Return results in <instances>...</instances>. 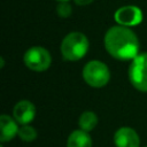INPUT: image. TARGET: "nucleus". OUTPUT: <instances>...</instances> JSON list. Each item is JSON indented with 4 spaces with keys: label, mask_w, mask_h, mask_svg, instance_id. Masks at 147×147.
Listing matches in <instances>:
<instances>
[{
    "label": "nucleus",
    "mask_w": 147,
    "mask_h": 147,
    "mask_svg": "<svg viewBox=\"0 0 147 147\" xmlns=\"http://www.w3.org/2000/svg\"><path fill=\"white\" fill-rule=\"evenodd\" d=\"M105 47L115 59L121 61L133 60L138 55L139 41L137 36L126 26H113L105 36Z\"/></svg>",
    "instance_id": "f257e3e1"
},
{
    "label": "nucleus",
    "mask_w": 147,
    "mask_h": 147,
    "mask_svg": "<svg viewBox=\"0 0 147 147\" xmlns=\"http://www.w3.org/2000/svg\"><path fill=\"white\" fill-rule=\"evenodd\" d=\"M88 51V40L82 32H70L61 44V54L67 61H78Z\"/></svg>",
    "instance_id": "f03ea898"
},
{
    "label": "nucleus",
    "mask_w": 147,
    "mask_h": 147,
    "mask_svg": "<svg viewBox=\"0 0 147 147\" xmlns=\"http://www.w3.org/2000/svg\"><path fill=\"white\" fill-rule=\"evenodd\" d=\"M84 80L92 87H102L108 84L110 79V72L108 67L101 61H90L83 69Z\"/></svg>",
    "instance_id": "7ed1b4c3"
},
{
    "label": "nucleus",
    "mask_w": 147,
    "mask_h": 147,
    "mask_svg": "<svg viewBox=\"0 0 147 147\" xmlns=\"http://www.w3.org/2000/svg\"><path fill=\"white\" fill-rule=\"evenodd\" d=\"M131 84L141 92H147V53L137 55L129 68Z\"/></svg>",
    "instance_id": "20e7f679"
},
{
    "label": "nucleus",
    "mask_w": 147,
    "mask_h": 147,
    "mask_svg": "<svg viewBox=\"0 0 147 147\" xmlns=\"http://www.w3.org/2000/svg\"><path fill=\"white\" fill-rule=\"evenodd\" d=\"M24 63L32 71H45L51 65V54L48 51L40 46L29 48L24 54Z\"/></svg>",
    "instance_id": "39448f33"
},
{
    "label": "nucleus",
    "mask_w": 147,
    "mask_h": 147,
    "mask_svg": "<svg viewBox=\"0 0 147 147\" xmlns=\"http://www.w3.org/2000/svg\"><path fill=\"white\" fill-rule=\"evenodd\" d=\"M115 21L123 26L138 25L142 21V13L136 6H124L115 11Z\"/></svg>",
    "instance_id": "423d86ee"
},
{
    "label": "nucleus",
    "mask_w": 147,
    "mask_h": 147,
    "mask_svg": "<svg viewBox=\"0 0 147 147\" xmlns=\"http://www.w3.org/2000/svg\"><path fill=\"white\" fill-rule=\"evenodd\" d=\"M13 114L17 123L25 125L33 121L36 116V107L32 102L28 100H22L15 105Z\"/></svg>",
    "instance_id": "0eeeda50"
},
{
    "label": "nucleus",
    "mask_w": 147,
    "mask_h": 147,
    "mask_svg": "<svg viewBox=\"0 0 147 147\" xmlns=\"http://www.w3.org/2000/svg\"><path fill=\"white\" fill-rule=\"evenodd\" d=\"M114 142L116 147H139L140 139L133 129L124 126L115 132Z\"/></svg>",
    "instance_id": "6e6552de"
},
{
    "label": "nucleus",
    "mask_w": 147,
    "mask_h": 147,
    "mask_svg": "<svg viewBox=\"0 0 147 147\" xmlns=\"http://www.w3.org/2000/svg\"><path fill=\"white\" fill-rule=\"evenodd\" d=\"M0 141L6 142L11 140L17 133H18V126L16 119H13L6 114H2L0 117Z\"/></svg>",
    "instance_id": "1a4fd4ad"
},
{
    "label": "nucleus",
    "mask_w": 147,
    "mask_h": 147,
    "mask_svg": "<svg viewBox=\"0 0 147 147\" xmlns=\"http://www.w3.org/2000/svg\"><path fill=\"white\" fill-rule=\"evenodd\" d=\"M67 147H92V139L87 131L76 130L69 136Z\"/></svg>",
    "instance_id": "9d476101"
},
{
    "label": "nucleus",
    "mask_w": 147,
    "mask_h": 147,
    "mask_svg": "<svg viewBox=\"0 0 147 147\" xmlns=\"http://www.w3.org/2000/svg\"><path fill=\"white\" fill-rule=\"evenodd\" d=\"M79 127L84 131H91L93 130L98 124V117L93 111H85L80 115L78 121Z\"/></svg>",
    "instance_id": "9b49d317"
},
{
    "label": "nucleus",
    "mask_w": 147,
    "mask_h": 147,
    "mask_svg": "<svg viewBox=\"0 0 147 147\" xmlns=\"http://www.w3.org/2000/svg\"><path fill=\"white\" fill-rule=\"evenodd\" d=\"M20 138L24 141H32L37 138V131L34 130V127L25 124V125H22L20 129H18V133Z\"/></svg>",
    "instance_id": "f8f14e48"
},
{
    "label": "nucleus",
    "mask_w": 147,
    "mask_h": 147,
    "mask_svg": "<svg viewBox=\"0 0 147 147\" xmlns=\"http://www.w3.org/2000/svg\"><path fill=\"white\" fill-rule=\"evenodd\" d=\"M71 10H72V8H71V6L67 1H62V2H60L56 6V13H57V15L60 17H63V18L69 17L70 14H71Z\"/></svg>",
    "instance_id": "ddd939ff"
},
{
    "label": "nucleus",
    "mask_w": 147,
    "mask_h": 147,
    "mask_svg": "<svg viewBox=\"0 0 147 147\" xmlns=\"http://www.w3.org/2000/svg\"><path fill=\"white\" fill-rule=\"evenodd\" d=\"M74 1H75V3L78 5V6H86V5L91 3L93 0H74Z\"/></svg>",
    "instance_id": "4468645a"
},
{
    "label": "nucleus",
    "mask_w": 147,
    "mask_h": 147,
    "mask_svg": "<svg viewBox=\"0 0 147 147\" xmlns=\"http://www.w3.org/2000/svg\"><path fill=\"white\" fill-rule=\"evenodd\" d=\"M57 1H60V2H62V1H68V0H57Z\"/></svg>",
    "instance_id": "2eb2a0df"
},
{
    "label": "nucleus",
    "mask_w": 147,
    "mask_h": 147,
    "mask_svg": "<svg viewBox=\"0 0 147 147\" xmlns=\"http://www.w3.org/2000/svg\"><path fill=\"white\" fill-rule=\"evenodd\" d=\"M1 147H3V146H1Z\"/></svg>",
    "instance_id": "dca6fc26"
}]
</instances>
